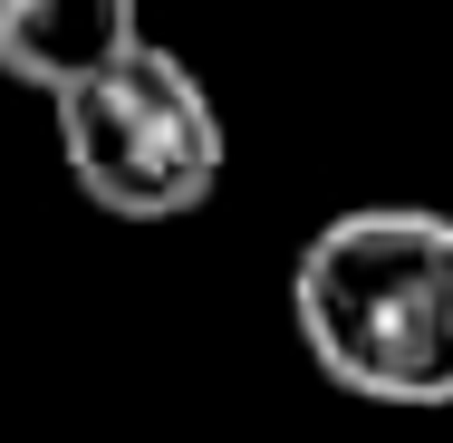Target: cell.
<instances>
[{
	"instance_id": "obj_1",
	"label": "cell",
	"mask_w": 453,
	"mask_h": 443,
	"mask_svg": "<svg viewBox=\"0 0 453 443\" xmlns=\"http://www.w3.org/2000/svg\"><path fill=\"white\" fill-rule=\"evenodd\" d=\"M289 318L328 386L366 405H453V222L366 202L299 241Z\"/></svg>"
},
{
	"instance_id": "obj_2",
	"label": "cell",
	"mask_w": 453,
	"mask_h": 443,
	"mask_svg": "<svg viewBox=\"0 0 453 443\" xmlns=\"http://www.w3.org/2000/svg\"><path fill=\"white\" fill-rule=\"evenodd\" d=\"M58 106V155L96 212L116 222H183L222 193V106L183 68L174 49L135 39L126 58H106L96 78H78Z\"/></svg>"
},
{
	"instance_id": "obj_3",
	"label": "cell",
	"mask_w": 453,
	"mask_h": 443,
	"mask_svg": "<svg viewBox=\"0 0 453 443\" xmlns=\"http://www.w3.org/2000/svg\"><path fill=\"white\" fill-rule=\"evenodd\" d=\"M135 39H145L135 0H0V78L39 96H68L106 58H126Z\"/></svg>"
}]
</instances>
